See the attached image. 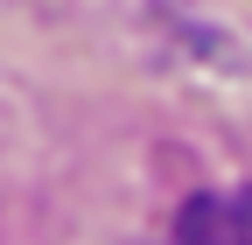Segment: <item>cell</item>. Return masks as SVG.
I'll list each match as a JSON object with an SVG mask.
<instances>
[{
	"label": "cell",
	"instance_id": "6da1fadb",
	"mask_svg": "<svg viewBox=\"0 0 252 245\" xmlns=\"http://www.w3.org/2000/svg\"><path fill=\"white\" fill-rule=\"evenodd\" d=\"M168 245H252V189H210L175 210Z\"/></svg>",
	"mask_w": 252,
	"mask_h": 245
}]
</instances>
